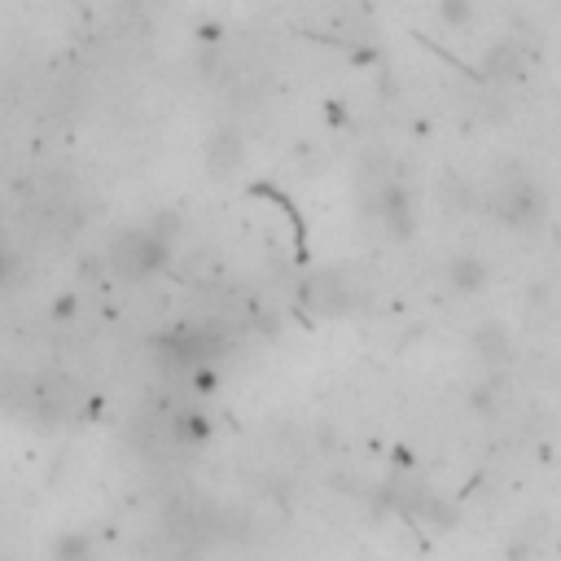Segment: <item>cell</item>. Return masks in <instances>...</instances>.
<instances>
[{"instance_id":"6da1fadb","label":"cell","mask_w":561,"mask_h":561,"mask_svg":"<svg viewBox=\"0 0 561 561\" xmlns=\"http://www.w3.org/2000/svg\"><path fill=\"white\" fill-rule=\"evenodd\" d=\"M438 14H443V23H470L474 18V0H443L438 5Z\"/></svg>"}]
</instances>
